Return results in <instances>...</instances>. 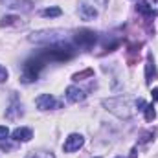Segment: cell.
<instances>
[{
	"mask_svg": "<svg viewBox=\"0 0 158 158\" xmlns=\"http://www.w3.org/2000/svg\"><path fill=\"white\" fill-rule=\"evenodd\" d=\"M31 42H37V44H59V42H64L66 40V31L63 30H44V31H37V33H31L30 35Z\"/></svg>",
	"mask_w": 158,
	"mask_h": 158,
	"instance_id": "6da1fadb",
	"label": "cell"
},
{
	"mask_svg": "<svg viewBox=\"0 0 158 158\" xmlns=\"http://www.w3.org/2000/svg\"><path fill=\"white\" fill-rule=\"evenodd\" d=\"M44 64H46V61L40 55L30 59V61H26L24 63V68H22L20 81L22 83H33V81H37V77H39V74H40V70H42Z\"/></svg>",
	"mask_w": 158,
	"mask_h": 158,
	"instance_id": "7a4b0ae2",
	"label": "cell"
},
{
	"mask_svg": "<svg viewBox=\"0 0 158 158\" xmlns=\"http://www.w3.org/2000/svg\"><path fill=\"white\" fill-rule=\"evenodd\" d=\"M103 105L107 107V110H110L112 114H116L118 118H131L132 110H131V101L127 98H112V99H105Z\"/></svg>",
	"mask_w": 158,
	"mask_h": 158,
	"instance_id": "3957f363",
	"label": "cell"
},
{
	"mask_svg": "<svg viewBox=\"0 0 158 158\" xmlns=\"http://www.w3.org/2000/svg\"><path fill=\"white\" fill-rule=\"evenodd\" d=\"M96 33L94 31H90V30H79L76 31V35H74V42H76V46L81 48V50H90L94 44H96Z\"/></svg>",
	"mask_w": 158,
	"mask_h": 158,
	"instance_id": "277c9868",
	"label": "cell"
},
{
	"mask_svg": "<svg viewBox=\"0 0 158 158\" xmlns=\"http://www.w3.org/2000/svg\"><path fill=\"white\" fill-rule=\"evenodd\" d=\"M35 105L39 110H53V109H61V101L55 99L52 94H40L39 98L35 99Z\"/></svg>",
	"mask_w": 158,
	"mask_h": 158,
	"instance_id": "5b68a950",
	"label": "cell"
},
{
	"mask_svg": "<svg viewBox=\"0 0 158 158\" xmlns=\"http://www.w3.org/2000/svg\"><path fill=\"white\" fill-rule=\"evenodd\" d=\"M83 143H85V138L81 134H70L66 138L63 149H64V153H74V151H79L83 147Z\"/></svg>",
	"mask_w": 158,
	"mask_h": 158,
	"instance_id": "8992f818",
	"label": "cell"
},
{
	"mask_svg": "<svg viewBox=\"0 0 158 158\" xmlns=\"http://www.w3.org/2000/svg\"><path fill=\"white\" fill-rule=\"evenodd\" d=\"M85 98H86V92L85 90H81L79 86H68L66 88V99L68 101H72V103H79V101H85Z\"/></svg>",
	"mask_w": 158,
	"mask_h": 158,
	"instance_id": "52a82bcc",
	"label": "cell"
},
{
	"mask_svg": "<svg viewBox=\"0 0 158 158\" xmlns=\"http://www.w3.org/2000/svg\"><path fill=\"white\" fill-rule=\"evenodd\" d=\"M158 77L156 74V64H155V59H153V55L149 53L147 55V64H145V83L147 85H151L155 79Z\"/></svg>",
	"mask_w": 158,
	"mask_h": 158,
	"instance_id": "ba28073f",
	"label": "cell"
},
{
	"mask_svg": "<svg viewBox=\"0 0 158 158\" xmlns=\"http://www.w3.org/2000/svg\"><path fill=\"white\" fill-rule=\"evenodd\" d=\"M79 17H81V20H94L96 17H98V11L94 9V6H88V4H81L79 6Z\"/></svg>",
	"mask_w": 158,
	"mask_h": 158,
	"instance_id": "9c48e42d",
	"label": "cell"
},
{
	"mask_svg": "<svg viewBox=\"0 0 158 158\" xmlns=\"http://www.w3.org/2000/svg\"><path fill=\"white\" fill-rule=\"evenodd\" d=\"M13 140L15 142H30L31 138H33V132H31V129H26V127H19V129H15L13 131Z\"/></svg>",
	"mask_w": 158,
	"mask_h": 158,
	"instance_id": "30bf717a",
	"label": "cell"
},
{
	"mask_svg": "<svg viewBox=\"0 0 158 158\" xmlns=\"http://www.w3.org/2000/svg\"><path fill=\"white\" fill-rule=\"evenodd\" d=\"M0 2H6L7 7L19 9V11H30L31 9V2L30 0H0Z\"/></svg>",
	"mask_w": 158,
	"mask_h": 158,
	"instance_id": "8fae6325",
	"label": "cell"
},
{
	"mask_svg": "<svg viewBox=\"0 0 158 158\" xmlns=\"http://www.w3.org/2000/svg\"><path fill=\"white\" fill-rule=\"evenodd\" d=\"M24 114V110H22V105L20 103H13L7 110H6V118L7 119H17V118H20Z\"/></svg>",
	"mask_w": 158,
	"mask_h": 158,
	"instance_id": "7c38bea8",
	"label": "cell"
},
{
	"mask_svg": "<svg viewBox=\"0 0 158 158\" xmlns=\"http://www.w3.org/2000/svg\"><path fill=\"white\" fill-rule=\"evenodd\" d=\"M0 26L6 28V26H24V22H20V17H15V15H6L2 20H0Z\"/></svg>",
	"mask_w": 158,
	"mask_h": 158,
	"instance_id": "4fadbf2b",
	"label": "cell"
},
{
	"mask_svg": "<svg viewBox=\"0 0 158 158\" xmlns=\"http://www.w3.org/2000/svg\"><path fill=\"white\" fill-rule=\"evenodd\" d=\"M63 15V11L59 9V7H48V9H44L42 11V17H46V19H52V17H61Z\"/></svg>",
	"mask_w": 158,
	"mask_h": 158,
	"instance_id": "5bb4252c",
	"label": "cell"
},
{
	"mask_svg": "<svg viewBox=\"0 0 158 158\" xmlns=\"http://www.w3.org/2000/svg\"><path fill=\"white\" fill-rule=\"evenodd\" d=\"M143 112H145V119H147V121H153V119L156 118V110H155L153 105H145Z\"/></svg>",
	"mask_w": 158,
	"mask_h": 158,
	"instance_id": "9a60e30c",
	"label": "cell"
},
{
	"mask_svg": "<svg viewBox=\"0 0 158 158\" xmlns=\"http://www.w3.org/2000/svg\"><path fill=\"white\" fill-rule=\"evenodd\" d=\"M26 158H55V155L50 153V151H39V153H31V155H28Z\"/></svg>",
	"mask_w": 158,
	"mask_h": 158,
	"instance_id": "2e32d148",
	"label": "cell"
},
{
	"mask_svg": "<svg viewBox=\"0 0 158 158\" xmlns=\"http://www.w3.org/2000/svg\"><path fill=\"white\" fill-rule=\"evenodd\" d=\"M92 76H94V70H92V68H86L85 72H79V74H76L72 79H74V81H79V79H83V77H92Z\"/></svg>",
	"mask_w": 158,
	"mask_h": 158,
	"instance_id": "e0dca14e",
	"label": "cell"
},
{
	"mask_svg": "<svg viewBox=\"0 0 158 158\" xmlns=\"http://www.w3.org/2000/svg\"><path fill=\"white\" fill-rule=\"evenodd\" d=\"M145 4L149 6V9H151L153 17H155V15H158V0H145Z\"/></svg>",
	"mask_w": 158,
	"mask_h": 158,
	"instance_id": "ac0fdd59",
	"label": "cell"
},
{
	"mask_svg": "<svg viewBox=\"0 0 158 158\" xmlns=\"http://www.w3.org/2000/svg\"><path fill=\"white\" fill-rule=\"evenodd\" d=\"M7 136H9V129L6 125H0V142H4Z\"/></svg>",
	"mask_w": 158,
	"mask_h": 158,
	"instance_id": "d6986e66",
	"label": "cell"
},
{
	"mask_svg": "<svg viewBox=\"0 0 158 158\" xmlns=\"http://www.w3.org/2000/svg\"><path fill=\"white\" fill-rule=\"evenodd\" d=\"M153 134H155L153 131H147V132H142V134H140V142H149V140L153 138Z\"/></svg>",
	"mask_w": 158,
	"mask_h": 158,
	"instance_id": "ffe728a7",
	"label": "cell"
},
{
	"mask_svg": "<svg viewBox=\"0 0 158 158\" xmlns=\"http://www.w3.org/2000/svg\"><path fill=\"white\" fill-rule=\"evenodd\" d=\"M7 76H9V72H7V68L0 64V83H4V81L7 79Z\"/></svg>",
	"mask_w": 158,
	"mask_h": 158,
	"instance_id": "44dd1931",
	"label": "cell"
},
{
	"mask_svg": "<svg viewBox=\"0 0 158 158\" xmlns=\"http://www.w3.org/2000/svg\"><path fill=\"white\" fill-rule=\"evenodd\" d=\"M0 149H2V151H11V149H15V143H7V142H0Z\"/></svg>",
	"mask_w": 158,
	"mask_h": 158,
	"instance_id": "7402d4cb",
	"label": "cell"
},
{
	"mask_svg": "<svg viewBox=\"0 0 158 158\" xmlns=\"http://www.w3.org/2000/svg\"><path fill=\"white\" fill-rule=\"evenodd\" d=\"M134 107H136V110H142V112H143V109H145V101H143V99H136V101H134Z\"/></svg>",
	"mask_w": 158,
	"mask_h": 158,
	"instance_id": "603a6c76",
	"label": "cell"
},
{
	"mask_svg": "<svg viewBox=\"0 0 158 158\" xmlns=\"http://www.w3.org/2000/svg\"><path fill=\"white\" fill-rule=\"evenodd\" d=\"M153 101H155V103L158 101V88H155V90H153Z\"/></svg>",
	"mask_w": 158,
	"mask_h": 158,
	"instance_id": "cb8c5ba5",
	"label": "cell"
},
{
	"mask_svg": "<svg viewBox=\"0 0 158 158\" xmlns=\"http://www.w3.org/2000/svg\"><path fill=\"white\" fill-rule=\"evenodd\" d=\"M96 2H98L99 6H107V4H109V0H96Z\"/></svg>",
	"mask_w": 158,
	"mask_h": 158,
	"instance_id": "d4e9b609",
	"label": "cell"
},
{
	"mask_svg": "<svg viewBox=\"0 0 158 158\" xmlns=\"http://www.w3.org/2000/svg\"><path fill=\"white\" fill-rule=\"evenodd\" d=\"M131 158H136V149H132V151H131Z\"/></svg>",
	"mask_w": 158,
	"mask_h": 158,
	"instance_id": "484cf974",
	"label": "cell"
},
{
	"mask_svg": "<svg viewBox=\"0 0 158 158\" xmlns=\"http://www.w3.org/2000/svg\"><path fill=\"white\" fill-rule=\"evenodd\" d=\"M30 2H31V4H33V2H35V0H30Z\"/></svg>",
	"mask_w": 158,
	"mask_h": 158,
	"instance_id": "4316f807",
	"label": "cell"
},
{
	"mask_svg": "<svg viewBox=\"0 0 158 158\" xmlns=\"http://www.w3.org/2000/svg\"><path fill=\"white\" fill-rule=\"evenodd\" d=\"M116 158H123V156H116Z\"/></svg>",
	"mask_w": 158,
	"mask_h": 158,
	"instance_id": "83f0119b",
	"label": "cell"
},
{
	"mask_svg": "<svg viewBox=\"0 0 158 158\" xmlns=\"http://www.w3.org/2000/svg\"><path fill=\"white\" fill-rule=\"evenodd\" d=\"M96 158H99V156H96Z\"/></svg>",
	"mask_w": 158,
	"mask_h": 158,
	"instance_id": "f1b7e54d",
	"label": "cell"
}]
</instances>
